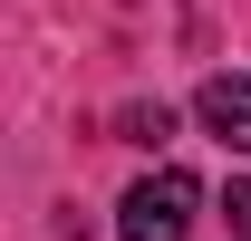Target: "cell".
I'll use <instances>...</instances> for the list:
<instances>
[{
  "label": "cell",
  "instance_id": "6da1fadb",
  "mask_svg": "<svg viewBox=\"0 0 251 241\" xmlns=\"http://www.w3.org/2000/svg\"><path fill=\"white\" fill-rule=\"evenodd\" d=\"M193 212H203V183L174 174V164H155V174L116 203V232H126V241H184V232H193Z\"/></svg>",
  "mask_w": 251,
  "mask_h": 241
},
{
  "label": "cell",
  "instance_id": "7a4b0ae2",
  "mask_svg": "<svg viewBox=\"0 0 251 241\" xmlns=\"http://www.w3.org/2000/svg\"><path fill=\"white\" fill-rule=\"evenodd\" d=\"M193 116L213 125L232 154H251V77H203V96H193Z\"/></svg>",
  "mask_w": 251,
  "mask_h": 241
},
{
  "label": "cell",
  "instance_id": "3957f363",
  "mask_svg": "<svg viewBox=\"0 0 251 241\" xmlns=\"http://www.w3.org/2000/svg\"><path fill=\"white\" fill-rule=\"evenodd\" d=\"M126 145H164V135H174V116H164V106H126Z\"/></svg>",
  "mask_w": 251,
  "mask_h": 241
},
{
  "label": "cell",
  "instance_id": "277c9868",
  "mask_svg": "<svg viewBox=\"0 0 251 241\" xmlns=\"http://www.w3.org/2000/svg\"><path fill=\"white\" fill-rule=\"evenodd\" d=\"M222 212H232V241H251V174L232 183V203H222Z\"/></svg>",
  "mask_w": 251,
  "mask_h": 241
}]
</instances>
